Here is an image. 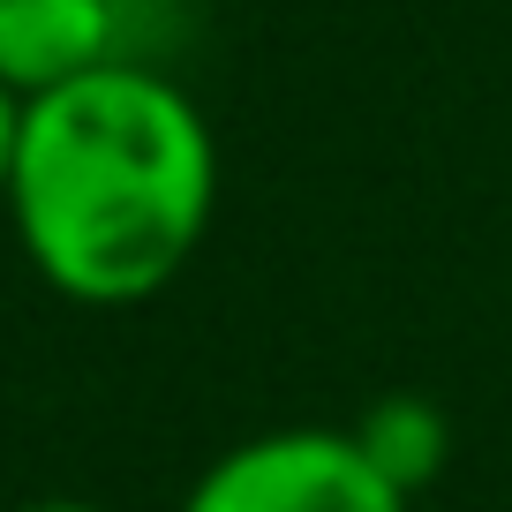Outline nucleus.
<instances>
[{
    "label": "nucleus",
    "instance_id": "f257e3e1",
    "mask_svg": "<svg viewBox=\"0 0 512 512\" xmlns=\"http://www.w3.org/2000/svg\"><path fill=\"white\" fill-rule=\"evenodd\" d=\"M0 211L61 302L136 309L189 272L219 219V136L159 61H106L23 106Z\"/></svg>",
    "mask_w": 512,
    "mask_h": 512
},
{
    "label": "nucleus",
    "instance_id": "f03ea898",
    "mask_svg": "<svg viewBox=\"0 0 512 512\" xmlns=\"http://www.w3.org/2000/svg\"><path fill=\"white\" fill-rule=\"evenodd\" d=\"M407 505L415 497L377 475L354 430H324V422L234 437L181 490V512H407Z\"/></svg>",
    "mask_w": 512,
    "mask_h": 512
},
{
    "label": "nucleus",
    "instance_id": "7ed1b4c3",
    "mask_svg": "<svg viewBox=\"0 0 512 512\" xmlns=\"http://www.w3.org/2000/svg\"><path fill=\"white\" fill-rule=\"evenodd\" d=\"M128 53V0H0V83L31 106Z\"/></svg>",
    "mask_w": 512,
    "mask_h": 512
},
{
    "label": "nucleus",
    "instance_id": "20e7f679",
    "mask_svg": "<svg viewBox=\"0 0 512 512\" xmlns=\"http://www.w3.org/2000/svg\"><path fill=\"white\" fill-rule=\"evenodd\" d=\"M354 445L377 460V475L392 482V490L422 497L437 475H445V460H452V422H445V407L422 400V392H384V400L362 407Z\"/></svg>",
    "mask_w": 512,
    "mask_h": 512
},
{
    "label": "nucleus",
    "instance_id": "39448f33",
    "mask_svg": "<svg viewBox=\"0 0 512 512\" xmlns=\"http://www.w3.org/2000/svg\"><path fill=\"white\" fill-rule=\"evenodd\" d=\"M16 144H23V98L0 83V204H8V181H16Z\"/></svg>",
    "mask_w": 512,
    "mask_h": 512
},
{
    "label": "nucleus",
    "instance_id": "423d86ee",
    "mask_svg": "<svg viewBox=\"0 0 512 512\" xmlns=\"http://www.w3.org/2000/svg\"><path fill=\"white\" fill-rule=\"evenodd\" d=\"M16 512H113V505H91V497H31Z\"/></svg>",
    "mask_w": 512,
    "mask_h": 512
}]
</instances>
